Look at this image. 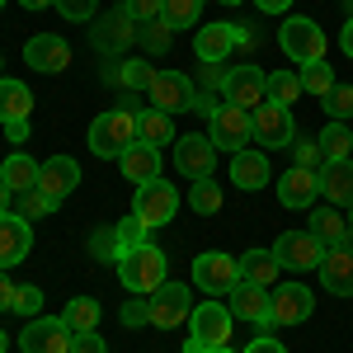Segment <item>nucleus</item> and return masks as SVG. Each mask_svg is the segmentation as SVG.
I'll return each instance as SVG.
<instances>
[{
    "instance_id": "obj_26",
    "label": "nucleus",
    "mask_w": 353,
    "mask_h": 353,
    "mask_svg": "<svg viewBox=\"0 0 353 353\" xmlns=\"http://www.w3.org/2000/svg\"><path fill=\"white\" fill-rule=\"evenodd\" d=\"M316 241L334 250V245H353V221L339 212V208H311V226H306Z\"/></svg>"
},
{
    "instance_id": "obj_53",
    "label": "nucleus",
    "mask_w": 353,
    "mask_h": 353,
    "mask_svg": "<svg viewBox=\"0 0 353 353\" xmlns=\"http://www.w3.org/2000/svg\"><path fill=\"white\" fill-rule=\"evenodd\" d=\"M5 137H10V141H28V118H14V123H5Z\"/></svg>"
},
{
    "instance_id": "obj_55",
    "label": "nucleus",
    "mask_w": 353,
    "mask_h": 353,
    "mask_svg": "<svg viewBox=\"0 0 353 353\" xmlns=\"http://www.w3.org/2000/svg\"><path fill=\"white\" fill-rule=\"evenodd\" d=\"M5 212H14V193H10V184L0 179V217H5Z\"/></svg>"
},
{
    "instance_id": "obj_58",
    "label": "nucleus",
    "mask_w": 353,
    "mask_h": 353,
    "mask_svg": "<svg viewBox=\"0 0 353 353\" xmlns=\"http://www.w3.org/2000/svg\"><path fill=\"white\" fill-rule=\"evenodd\" d=\"M0 353H10V334L5 330H0Z\"/></svg>"
},
{
    "instance_id": "obj_6",
    "label": "nucleus",
    "mask_w": 353,
    "mask_h": 353,
    "mask_svg": "<svg viewBox=\"0 0 353 353\" xmlns=\"http://www.w3.org/2000/svg\"><path fill=\"white\" fill-rule=\"evenodd\" d=\"M316 316V292L301 283H278L269 288V325H306Z\"/></svg>"
},
{
    "instance_id": "obj_16",
    "label": "nucleus",
    "mask_w": 353,
    "mask_h": 353,
    "mask_svg": "<svg viewBox=\"0 0 353 353\" xmlns=\"http://www.w3.org/2000/svg\"><path fill=\"white\" fill-rule=\"evenodd\" d=\"M24 61L33 71H43V76H57V71L71 66V43L57 38V33H33L24 43Z\"/></svg>"
},
{
    "instance_id": "obj_14",
    "label": "nucleus",
    "mask_w": 353,
    "mask_h": 353,
    "mask_svg": "<svg viewBox=\"0 0 353 353\" xmlns=\"http://www.w3.org/2000/svg\"><path fill=\"white\" fill-rule=\"evenodd\" d=\"M174 165H179V174L184 179H212V170H217V146H212V137L193 132V137H179L174 141Z\"/></svg>"
},
{
    "instance_id": "obj_8",
    "label": "nucleus",
    "mask_w": 353,
    "mask_h": 353,
    "mask_svg": "<svg viewBox=\"0 0 353 353\" xmlns=\"http://www.w3.org/2000/svg\"><path fill=\"white\" fill-rule=\"evenodd\" d=\"M71 339H76V330L61 316H33L19 330V353H71Z\"/></svg>"
},
{
    "instance_id": "obj_51",
    "label": "nucleus",
    "mask_w": 353,
    "mask_h": 353,
    "mask_svg": "<svg viewBox=\"0 0 353 353\" xmlns=\"http://www.w3.org/2000/svg\"><path fill=\"white\" fill-rule=\"evenodd\" d=\"M212 85L226 90V66H203V90H212Z\"/></svg>"
},
{
    "instance_id": "obj_35",
    "label": "nucleus",
    "mask_w": 353,
    "mask_h": 353,
    "mask_svg": "<svg viewBox=\"0 0 353 353\" xmlns=\"http://www.w3.org/2000/svg\"><path fill=\"white\" fill-rule=\"evenodd\" d=\"M161 19L170 28H198V19H203V0H165Z\"/></svg>"
},
{
    "instance_id": "obj_7",
    "label": "nucleus",
    "mask_w": 353,
    "mask_h": 353,
    "mask_svg": "<svg viewBox=\"0 0 353 353\" xmlns=\"http://www.w3.org/2000/svg\"><path fill=\"white\" fill-rule=\"evenodd\" d=\"M236 283H241V259H231V254H221V250H208V254L193 259V288H198V292H212V297L226 292V297H231Z\"/></svg>"
},
{
    "instance_id": "obj_62",
    "label": "nucleus",
    "mask_w": 353,
    "mask_h": 353,
    "mask_svg": "<svg viewBox=\"0 0 353 353\" xmlns=\"http://www.w3.org/2000/svg\"><path fill=\"white\" fill-rule=\"evenodd\" d=\"M221 5H241V0H221Z\"/></svg>"
},
{
    "instance_id": "obj_45",
    "label": "nucleus",
    "mask_w": 353,
    "mask_h": 353,
    "mask_svg": "<svg viewBox=\"0 0 353 353\" xmlns=\"http://www.w3.org/2000/svg\"><path fill=\"white\" fill-rule=\"evenodd\" d=\"M123 325H128V330H141V325H151V301H146V297H132V301H123Z\"/></svg>"
},
{
    "instance_id": "obj_2",
    "label": "nucleus",
    "mask_w": 353,
    "mask_h": 353,
    "mask_svg": "<svg viewBox=\"0 0 353 353\" xmlns=\"http://www.w3.org/2000/svg\"><path fill=\"white\" fill-rule=\"evenodd\" d=\"M231 306L221 301H198L189 316V339H184V353H208V349H226L231 344Z\"/></svg>"
},
{
    "instance_id": "obj_15",
    "label": "nucleus",
    "mask_w": 353,
    "mask_h": 353,
    "mask_svg": "<svg viewBox=\"0 0 353 353\" xmlns=\"http://www.w3.org/2000/svg\"><path fill=\"white\" fill-rule=\"evenodd\" d=\"M264 99H269V76H264L259 66H236V71H226V104L254 113Z\"/></svg>"
},
{
    "instance_id": "obj_42",
    "label": "nucleus",
    "mask_w": 353,
    "mask_h": 353,
    "mask_svg": "<svg viewBox=\"0 0 353 353\" xmlns=\"http://www.w3.org/2000/svg\"><path fill=\"white\" fill-rule=\"evenodd\" d=\"M90 259H99V264H118V236H113V226L90 231Z\"/></svg>"
},
{
    "instance_id": "obj_9",
    "label": "nucleus",
    "mask_w": 353,
    "mask_h": 353,
    "mask_svg": "<svg viewBox=\"0 0 353 353\" xmlns=\"http://www.w3.org/2000/svg\"><path fill=\"white\" fill-rule=\"evenodd\" d=\"M250 123H254V141H259L264 151H283V146H292V137H297L292 109H288V104H273V99H264L259 109L250 113Z\"/></svg>"
},
{
    "instance_id": "obj_49",
    "label": "nucleus",
    "mask_w": 353,
    "mask_h": 353,
    "mask_svg": "<svg viewBox=\"0 0 353 353\" xmlns=\"http://www.w3.org/2000/svg\"><path fill=\"white\" fill-rule=\"evenodd\" d=\"M71 353H109V344L90 330V334H76V339H71Z\"/></svg>"
},
{
    "instance_id": "obj_3",
    "label": "nucleus",
    "mask_w": 353,
    "mask_h": 353,
    "mask_svg": "<svg viewBox=\"0 0 353 353\" xmlns=\"http://www.w3.org/2000/svg\"><path fill=\"white\" fill-rule=\"evenodd\" d=\"M132 141H137V113L128 109H109L90 123V151L104 156V161H118Z\"/></svg>"
},
{
    "instance_id": "obj_29",
    "label": "nucleus",
    "mask_w": 353,
    "mask_h": 353,
    "mask_svg": "<svg viewBox=\"0 0 353 353\" xmlns=\"http://www.w3.org/2000/svg\"><path fill=\"white\" fill-rule=\"evenodd\" d=\"M278 254L273 250H245L241 254V278L245 283H259V288H278Z\"/></svg>"
},
{
    "instance_id": "obj_23",
    "label": "nucleus",
    "mask_w": 353,
    "mask_h": 353,
    "mask_svg": "<svg viewBox=\"0 0 353 353\" xmlns=\"http://www.w3.org/2000/svg\"><path fill=\"white\" fill-rule=\"evenodd\" d=\"M76 184H81V165L71 161V156H52V161H43V170H38V189L48 193V198H66V193H76Z\"/></svg>"
},
{
    "instance_id": "obj_59",
    "label": "nucleus",
    "mask_w": 353,
    "mask_h": 353,
    "mask_svg": "<svg viewBox=\"0 0 353 353\" xmlns=\"http://www.w3.org/2000/svg\"><path fill=\"white\" fill-rule=\"evenodd\" d=\"M344 10H349V19H353V0H344Z\"/></svg>"
},
{
    "instance_id": "obj_4",
    "label": "nucleus",
    "mask_w": 353,
    "mask_h": 353,
    "mask_svg": "<svg viewBox=\"0 0 353 353\" xmlns=\"http://www.w3.org/2000/svg\"><path fill=\"white\" fill-rule=\"evenodd\" d=\"M278 48H283V57H292L297 66H311V61H325V33H321V24L316 19H306V14H292L288 24L278 28Z\"/></svg>"
},
{
    "instance_id": "obj_28",
    "label": "nucleus",
    "mask_w": 353,
    "mask_h": 353,
    "mask_svg": "<svg viewBox=\"0 0 353 353\" xmlns=\"http://www.w3.org/2000/svg\"><path fill=\"white\" fill-rule=\"evenodd\" d=\"M38 170H43V165L33 161V156L10 151V156H5V165H0V179L10 184V193H28V189H38Z\"/></svg>"
},
{
    "instance_id": "obj_1",
    "label": "nucleus",
    "mask_w": 353,
    "mask_h": 353,
    "mask_svg": "<svg viewBox=\"0 0 353 353\" xmlns=\"http://www.w3.org/2000/svg\"><path fill=\"white\" fill-rule=\"evenodd\" d=\"M165 264H170V254L146 241V245H137V250H128V254H118V278H123V288L132 297H151L165 283Z\"/></svg>"
},
{
    "instance_id": "obj_32",
    "label": "nucleus",
    "mask_w": 353,
    "mask_h": 353,
    "mask_svg": "<svg viewBox=\"0 0 353 353\" xmlns=\"http://www.w3.org/2000/svg\"><path fill=\"white\" fill-rule=\"evenodd\" d=\"M99 301L94 297H76V301H66V311H61V321L76 330V334H90V330H99Z\"/></svg>"
},
{
    "instance_id": "obj_25",
    "label": "nucleus",
    "mask_w": 353,
    "mask_h": 353,
    "mask_svg": "<svg viewBox=\"0 0 353 353\" xmlns=\"http://www.w3.org/2000/svg\"><path fill=\"white\" fill-rule=\"evenodd\" d=\"M231 179H236V189L259 193L273 179L269 156H264V151H250V146H245V151H236V156H231Z\"/></svg>"
},
{
    "instance_id": "obj_54",
    "label": "nucleus",
    "mask_w": 353,
    "mask_h": 353,
    "mask_svg": "<svg viewBox=\"0 0 353 353\" xmlns=\"http://www.w3.org/2000/svg\"><path fill=\"white\" fill-rule=\"evenodd\" d=\"M254 5H259L264 14H288V10H292V0H254Z\"/></svg>"
},
{
    "instance_id": "obj_44",
    "label": "nucleus",
    "mask_w": 353,
    "mask_h": 353,
    "mask_svg": "<svg viewBox=\"0 0 353 353\" xmlns=\"http://www.w3.org/2000/svg\"><path fill=\"white\" fill-rule=\"evenodd\" d=\"M137 38H141V43L151 48V52H165V48H170V38H174V28L165 24V19H151V24L137 28Z\"/></svg>"
},
{
    "instance_id": "obj_18",
    "label": "nucleus",
    "mask_w": 353,
    "mask_h": 353,
    "mask_svg": "<svg viewBox=\"0 0 353 353\" xmlns=\"http://www.w3.org/2000/svg\"><path fill=\"white\" fill-rule=\"evenodd\" d=\"M28 250H33V226H28L19 212H5V217H0V269L24 264Z\"/></svg>"
},
{
    "instance_id": "obj_60",
    "label": "nucleus",
    "mask_w": 353,
    "mask_h": 353,
    "mask_svg": "<svg viewBox=\"0 0 353 353\" xmlns=\"http://www.w3.org/2000/svg\"><path fill=\"white\" fill-rule=\"evenodd\" d=\"M208 353H231V349H208Z\"/></svg>"
},
{
    "instance_id": "obj_34",
    "label": "nucleus",
    "mask_w": 353,
    "mask_h": 353,
    "mask_svg": "<svg viewBox=\"0 0 353 353\" xmlns=\"http://www.w3.org/2000/svg\"><path fill=\"white\" fill-rule=\"evenodd\" d=\"M297 76H301V90H306V94H316V99L325 104V94L334 90V66H325V61H311V66H301Z\"/></svg>"
},
{
    "instance_id": "obj_22",
    "label": "nucleus",
    "mask_w": 353,
    "mask_h": 353,
    "mask_svg": "<svg viewBox=\"0 0 353 353\" xmlns=\"http://www.w3.org/2000/svg\"><path fill=\"white\" fill-rule=\"evenodd\" d=\"M236 48V24H203L193 33V52L203 66H221Z\"/></svg>"
},
{
    "instance_id": "obj_43",
    "label": "nucleus",
    "mask_w": 353,
    "mask_h": 353,
    "mask_svg": "<svg viewBox=\"0 0 353 353\" xmlns=\"http://www.w3.org/2000/svg\"><path fill=\"white\" fill-rule=\"evenodd\" d=\"M325 109H330V123H349L353 118V85H334L325 94Z\"/></svg>"
},
{
    "instance_id": "obj_30",
    "label": "nucleus",
    "mask_w": 353,
    "mask_h": 353,
    "mask_svg": "<svg viewBox=\"0 0 353 353\" xmlns=\"http://www.w3.org/2000/svg\"><path fill=\"white\" fill-rule=\"evenodd\" d=\"M33 113V90L24 81H0V123H14V118H28Z\"/></svg>"
},
{
    "instance_id": "obj_46",
    "label": "nucleus",
    "mask_w": 353,
    "mask_h": 353,
    "mask_svg": "<svg viewBox=\"0 0 353 353\" xmlns=\"http://www.w3.org/2000/svg\"><path fill=\"white\" fill-rule=\"evenodd\" d=\"M14 311H19V316H28V321H33V316H38V311H43V292H38V288H33V283H24V288H14Z\"/></svg>"
},
{
    "instance_id": "obj_20",
    "label": "nucleus",
    "mask_w": 353,
    "mask_h": 353,
    "mask_svg": "<svg viewBox=\"0 0 353 353\" xmlns=\"http://www.w3.org/2000/svg\"><path fill=\"white\" fill-rule=\"evenodd\" d=\"M321 288L334 297H353V245H334L321 259Z\"/></svg>"
},
{
    "instance_id": "obj_36",
    "label": "nucleus",
    "mask_w": 353,
    "mask_h": 353,
    "mask_svg": "<svg viewBox=\"0 0 353 353\" xmlns=\"http://www.w3.org/2000/svg\"><path fill=\"white\" fill-rule=\"evenodd\" d=\"M14 212H19L24 221H33V217H52V212H57V198H48L43 189L14 193Z\"/></svg>"
},
{
    "instance_id": "obj_48",
    "label": "nucleus",
    "mask_w": 353,
    "mask_h": 353,
    "mask_svg": "<svg viewBox=\"0 0 353 353\" xmlns=\"http://www.w3.org/2000/svg\"><path fill=\"white\" fill-rule=\"evenodd\" d=\"M57 10H61L66 19H76V24H85V19H94L99 0H57Z\"/></svg>"
},
{
    "instance_id": "obj_5",
    "label": "nucleus",
    "mask_w": 353,
    "mask_h": 353,
    "mask_svg": "<svg viewBox=\"0 0 353 353\" xmlns=\"http://www.w3.org/2000/svg\"><path fill=\"white\" fill-rule=\"evenodd\" d=\"M193 292L198 288H189V283H161L156 292H151V325L156 330H179V325H189V316H193Z\"/></svg>"
},
{
    "instance_id": "obj_37",
    "label": "nucleus",
    "mask_w": 353,
    "mask_h": 353,
    "mask_svg": "<svg viewBox=\"0 0 353 353\" xmlns=\"http://www.w3.org/2000/svg\"><path fill=\"white\" fill-rule=\"evenodd\" d=\"M301 94H306V90H301L297 71H273V76H269V99H273V104H297Z\"/></svg>"
},
{
    "instance_id": "obj_57",
    "label": "nucleus",
    "mask_w": 353,
    "mask_h": 353,
    "mask_svg": "<svg viewBox=\"0 0 353 353\" xmlns=\"http://www.w3.org/2000/svg\"><path fill=\"white\" fill-rule=\"evenodd\" d=\"M24 10H48V5H57V0H19Z\"/></svg>"
},
{
    "instance_id": "obj_61",
    "label": "nucleus",
    "mask_w": 353,
    "mask_h": 353,
    "mask_svg": "<svg viewBox=\"0 0 353 353\" xmlns=\"http://www.w3.org/2000/svg\"><path fill=\"white\" fill-rule=\"evenodd\" d=\"M0 81H5V61H0Z\"/></svg>"
},
{
    "instance_id": "obj_10",
    "label": "nucleus",
    "mask_w": 353,
    "mask_h": 353,
    "mask_svg": "<svg viewBox=\"0 0 353 353\" xmlns=\"http://www.w3.org/2000/svg\"><path fill=\"white\" fill-rule=\"evenodd\" d=\"M208 123H212L208 137H212L217 151H231V156H236V151H245V141H254V123H250V113L236 109V104H217Z\"/></svg>"
},
{
    "instance_id": "obj_47",
    "label": "nucleus",
    "mask_w": 353,
    "mask_h": 353,
    "mask_svg": "<svg viewBox=\"0 0 353 353\" xmlns=\"http://www.w3.org/2000/svg\"><path fill=\"white\" fill-rule=\"evenodd\" d=\"M123 5H128V14H132L137 24H151V19L165 14V0H123Z\"/></svg>"
},
{
    "instance_id": "obj_64",
    "label": "nucleus",
    "mask_w": 353,
    "mask_h": 353,
    "mask_svg": "<svg viewBox=\"0 0 353 353\" xmlns=\"http://www.w3.org/2000/svg\"><path fill=\"white\" fill-rule=\"evenodd\" d=\"M349 221H353V217H349Z\"/></svg>"
},
{
    "instance_id": "obj_11",
    "label": "nucleus",
    "mask_w": 353,
    "mask_h": 353,
    "mask_svg": "<svg viewBox=\"0 0 353 353\" xmlns=\"http://www.w3.org/2000/svg\"><path fill=\"white\" fill-rule=\"evenodd\" d=\"M132 212L146 221V231H156V226H165V221L179 212V193H174L170 179H151V184H141V189H137Z\"/></svg>"
},
{
    "instance_id": "obj_38",
    "label": "nucleus",
    "mask_w": 353,
    "mask_h": 353,
    "mask_svg": "<svg viewBox=\"0 0 353 353\" xmlns=\"http://www.w3.org/2000/svg\"><path fill=\"white\" fill-rule=\"evenodd\" d=\"M189 203H193V212L198 217H212V212H221V189H217V179H198L189 189Z\"/></svg>"
},
{
    "instance_id": "obj_56",
    "label": "nucleus",
    "mask_w": 353,
    "mask_h": 353,
    "mask_svg": "<svg viewBox=\"0 0 353 353\" xmlns=\"http://www.w3.org/2000/svg\"><path fill=\"white\" fill-rule=\"evenodd\" d=\"M339 48H344V52L353 57V19H349V24H344V33H339Z\"/></svg>"
},
{
    "instance_id": "obj_21",
    "label": "nucleus",
    "mask_w": 353,
    "mask_h": 353,
    "mask_svg": "<svg viewBox=\"0 0 353 353\" xmlns=\"http://www.w3.org/2000/svg\"><path fill=\"white\" fill-rule=\"evenodd\" d=\"M132 38H137V19L128 14V5L109 10V14L94 24V48H99V52H123Z\"/></svg>"
},
{
    "instance_id": "obj_13",
    "label": "nucleus",
    "mask_w": 353,
    "mask_h": 353,
    "mask_svg": "<svg viewBox=\"0 0 353 353\" xmlns=\"http://www.w3.org/2000/svg\"><path fill=\"white\" fill-rule=\"evenodd\" d=\"M273 254H278V264L292 273H311L321 269V259H325V245L316 241L311 231H283L278 245H273Z\"/></svg>"
},
{
    "instance_id": "obj_19",
    "label": "nucleus",
    "mask_w": 353,
    "mask_h": 353,
    "mask_svg": "<svg viewBox=\"0 0 353 353\" xmlns=\"http://www.w3.org/2000/svg\"><path fill=\"white\" fill-rule=\"evenodd\" d=\"M118 170H123V179H132L137 189L151 184V179H161V146H151V141H132V146L118 156Z\"/></svg>"
},
{
    "instance_id": "obj_52",
    "label": "nucleus",
    "mask_w": 353,
    "mask_h": 353,
    "mask_svg": "<svg viewBox=\"0 0 353 353\" xmlns=\"http://www.w3.org/2000/svg\"><path fill=\"white\" fill-rule=\"evenodd\" d=\"M0 311H14V283L5 278V269H0Z\"/></svg>"
},
{
    "instance_id": "obj_12",
    "label": "nucleus",
    "mask_w": 353,
    "mask_h": 353,
    "mask_svg": "<svg viewBox=\"0 0 353 353\" xmlns=\"http://www.w3.org/2000/svg\"><path fill=\"white\" fill-rule=\"evenodd\" d=\"M146 94H151V109H165L170 118L174 113H193V104H198V85L189 76H179V71H156Z\"/></svg>"
},
{
    "instance_id": "obj_39",
    "label": "nucleus",
    "mask_w": 353,
    "mask_h": 353,
    "mask_svg": "<svg viewBox=\"0 0 353 353\" xmlns=\"http://www.w3.org/2000/svg\"><path fill=\"white\" fill-rule=\"evenodd\" d=\"M113 236H118V254H128V250H137V245H146L151 231H146V221L132 212V217H123L118 226H113Z\"/></svg>"
},
{
    "instance_id": "obj_50",
    "label": "nucleus",
    "mask_w": 353,
    "mask_h": 353,
    "mask_svg": "<svg viewBox=\"0 0 353 353\" xmlns=\"http://www.w3.org/2000/svg\"><path fill=\"white\" fill-rule=\"evenodd\" d=\"M245 353H288V349H283L273 334H259V339H250V349H245Z\"/></svg>"
},
{
    "instance_id": "obj_31",
    "label": "nucleus",
    "mask_w": 353,
    "mask_h": 353,
    "mask_svg": "<svg viewBox=\"0 0 353 353\" xmlns=\"http://www.w3.org/2000/svg\"><path fill=\"white\" fill-rule=\"evenodd\" d=\"M137 141H151V146H161V141H179V137H174V118H170L165 109L137 113Z\"/></svg>"
},
{
    "instance_id": "obj_40",
    "label": "nucleus",
    "mask_w": 353,
    "mask_h": 353,
    "mask_svg": "<svg viewBox=\"0 0 353 353\" xmlns=\"http://www.w3.org/2000/svg\"><path fill=\"white\" fill-rule=\"evenodd\" d=\"M292 165H301V170H321L325 165V151H321V141L316 137H292Z\"/></svg>"
},
{
    "instance_id": "obj_33",
    "label": "nucleus",
    "mask_w": 353,
    "mask_h": 353,
    "mask_svg": "<svg viewBox=\"0 0 353 353\" xmlns=\"http://www.w3.org/2000/svg\"><path fill=\"white\" fill-rule=\"evenodd\" d=\"M316 141H321L325 161H353V132H349V123H330Z\"/></svg>"
},
{
    "instance_id": "obj_41",
    "label": "nucleus",
    "mask_w": 353,
    "mask_h": 353,
    "mask_svg": "<svg viewBox=\"0 0 353 353\" xmlns=\"http://www.w3.org/2000/svg\"><path fill=\"white\" fill-rule=\"evenodd\" d=\"M113 81L128 85V90H151L156 66H146V61H128V66H118V71H113Z\"/></svg>"
},
{
    "instance_id": "obj_27",
    "label": "nucleus",
    "mask_w": 353,
    "mask_h": 353,
    "mask_svg": "<svg viewBox=\"0 0 353 353\" xmlns=\"http://www.w3.org/2000/svg\"><path fill=\"white\" fill-rule=\"evenodd\" d=\"M321 193H325L330 208H353V161L321 165Z\"/></svg>"
},
{
    "instance_id": "obj_24",
    "label": "nucleus",
    "mask_w": 353,
    "mask_h": 353,
    "mask_svg": "<svg viewBox=\"0 0 353 353\" xmlns=\"http://www.w3.org/2000/svg\"><path fill=\"white\" fill-rule=\"evenodd\" d=\"M231 316L236 321H250V325H269V288H259V283H236V292H231Z\"/></svg>"
},
{
    "instance_id": "obj_17",
    "label": "nucleus",
    "mask_w": 353,
    "mask_h": 353,
    "mask_svg": "<svg viewBox=\"0 0 353 353\" xmlns=\"http://www.w3.org/2000/svg\"><path fill=\"white\" fill-rule=\"evenodd\" d=\"M316 193H321V170H301V165H292L288 174H278V203L292 208V212L316 208Z\"/></svg>"
},
{
    "instance_id": "obj_63",
    "label": "nucleus",
    "mask_w": 353,
    "mask_h": 353,
    "mask_svg": "<svg viewBox=\"0 0 353 353\" xmlns=\"http://www.w3.org/2000/svg\"><path fill=\"white\" fill-rule=\"evenodd\" d=\"M0 10H5V0H0Z\"/></svg>"
}]
</instances>
